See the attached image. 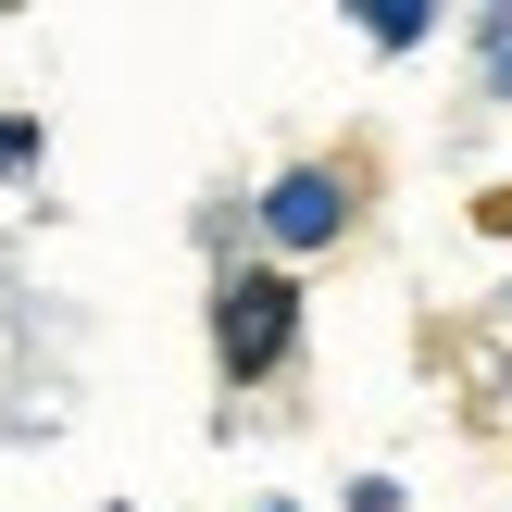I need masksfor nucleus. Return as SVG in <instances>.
Returning <instances> with one entry per match:
<instances>
[{
  "label": "nucleus",
  "instance_id": "obj_1",
  "mask_svg": "<svg viewBox=\"0 0 512 512\" xmlns=\"http://www.w3.org/2000/svg\"><path fill=\"white\" fill-rule=\"evenodd\" d=\"M213 350H225L238 388H263V375L300 350V288H288L275 263H238V275L213 288Z\"/></svg>",
  "mask_w": 512,
  "mask_h": 512
},
{
  "label": "nucleus",
  "instance_id": "obj_2",
  "mask_svg": "<svg viewBox=\"0 0 512 512\" xmlns=\"http://www.w3.org/2000/svg\"><path fill=\"white\" fill-rule=\"evenodd\" d=\"M263 238H275V250L350 238V175H338V163H288V175L263 188Z\"/></svg>",
  "mask_w": 512,
  "mask_h": 512
},
{
  "label": "nucleus",
  "instance_id": "obj_3",
  "mask_svg": "<svg viewBox=\"0 0 512 512\" xmlns=\"http://www.w3.org/2000/svg\"><path fill=\"white\" fill-rule=\"evenodd\" d=\"M425 25H438V13H413V0H375V13H363V38H375V50H413Z\"/></svg>",
  "mask_w": 512,
  "mask_h": 512
},
{
  "label": "nucleus",
  "instance_id": "obj_4",
  "mask_svg": "<svg viewBox=\"0 0 512 512\" xmlns=\"http://www.w3.org/2000/svg\"><path fill=\"white\" fill-rule=\"evenodd\" d=\"M0 163H38V125H0Z\"/></svg>",
  "mask_w": 512,
  "mask_h": 512
},
{
  "label": "nucleus",
  "instance_id": "obj_5",
  "mask_svg": "<svg viewBox=\"0 0 512 512\" xmlns=\"http://www.w3.org/2000/svg\"><path fill=\"white\" fill-rule=\"evenodd\" d=\"M488 238H512V188H500V200H488Z\"/></svg>",
  "mask_w": 512,
  "mask_h": 512
},
{
  "label": "nucleus",
  "instance_id": "obj_6",
  "mask_svg": "<svg viewBox=\"0 0 512 512\" xmlns=\"http://www.w3.org/2000/svg\"><path fill=\"white\" fill-rule=\"evenodd\" d=\"M275 512H288V500H275Z\"/></svg>",
  "mask_w": 512,
  "mask_h": 512
}]
</instances>
